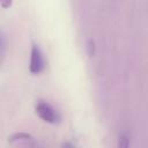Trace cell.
Instances as JSON below:
<instances>
[{"label": "cell", "mask_w": 148, "mask_h": 148, "mask_svg": "<svg viewBox=\"0 0 148 148\" xmlns=\"http://www.w3.org/2000/svg\"><path fill=\"white\" fill-rule=\"evenodd\" d=\"M130 146V135L127 132H121L118 136V147L127 148Z\"/></svg>", "instance_id": "obj_4"}, {"label": "cell", "mask_w": 148, "mask_h": 148, "mask_svg": "<svg viewBox=\"0 0 148 148\" xmlns=\"http://www.w3.org/2000/svg\"><path fill=\"white\" fill-rule=\"evenodd\" d=\"M35 110H36V113L38 114V117L46 123L56 124L60 120V116L57 112V110H54V108L52 105H50L49 103H46L44 101H39L36 104Z\"/></svg>", "instance_id": "obj_1"}, {"label": "cell", "mask_w": 148, "mask_h": 148, "mask_svg": "<svg viewBox=\"0 0 148 148\" xmlns=\"http://www.w3.org/2000/svg\"><path fill=\"white\" fill-rule=\"evenodd\" d=\"M12 2H13V0H0V3H1V7L2 8H9L10 6H12Z\"/></svg>", "instance_id": "obj_7"}, {"label": "cell", "mask_w": 148, "mask_h": 148, "mask_svg": "<svg viewBox=\"0 0 148 148\" xmlns=\"http://www.w3.org/2000/svg\"><path fill=\"white\" fill-rule=\"evenodd\" d=\"M86 51L89 57H92L95 54V42L92 39H88L86 43Z\"/></svg>", "instance_id": "obj_6"}, {"label": "cell", "mask_w": 148, "mask_h": 148, "mask_svg": "<svg viewBox=\"0 0 148 148\" xmlns=\"http://www.w3.org/2000/svg\"><path fill=\"white\" fill-rule=\"evenodd\" d=\"M7 42H6V35L3 31H1V36H0V56H1V61L5 58V53H6V49H7Z\"/></svg>", "instance_id": "obj_5"}, {"label": "cell", "mask_w": 148, "mask_h": 148, "mask_svg": "<svg viewBox=\"0 0 148 148\" xmlns=\"http://www.w3.org/2000/svg\"><path fill=\"white\" fill-rule=\"evenodd\" d=\"M9 143L10 145H24V146H36L34 138L30 134L20 132L15 133L9 138Z\"/></svg>", "instance_id": "obj_3"}, {"label": "cell", "mask_w": 148, "mask_h": 148, "mask_svg": "<svg viewBox=\"0 0 148 148\" xmlns=\"http://www.w3.org/2000/svg\"><path fill=\"white\" fill-rule=\"evenodd\" d=\"M45 68V60L43 52L37 45H34L31 47L30 52V65H29V71L32 74H39L43 69Z\"/></svg>", "instance_id": "obj_2"}]
</instances>
